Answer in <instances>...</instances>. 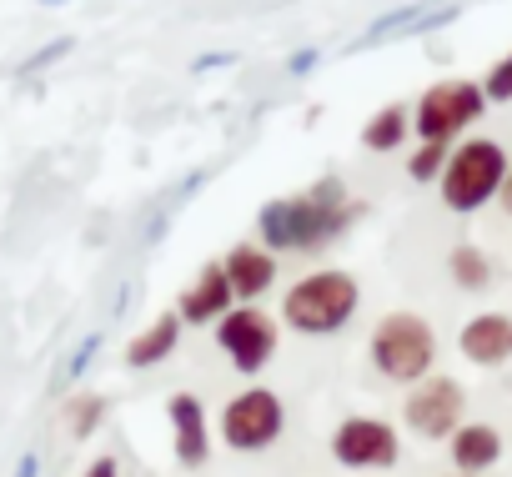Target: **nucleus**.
Wrapping results in <instances>:
<instances>
[{"instance_id":"20e7f679","label":"nucleus","mask_w":512,"mask_h":477,"mask_svg":"<svg viewBox=\"0 0 512 477\" xmlns=\"http://www.w3.org/2000/svg\"><path fill=\"white\" fill-rule=\"evenodd\" d=\"M367 357L387 382L412 387L437 367V332L417 312H387V317H377V327L367 337Z\"/></svg>"},{"instance_id":"f03ea898","label":"nucleus","mask_w":512,"mask_h":477,"mask_svg":"<svg viewBox=\"0 0 512 477\" xmlns=\"http://www.w3.org/2000/svg\"><path fill=\"white\" fill-rule=\"evenodd\" d=\"M362 307V287L352 272L342 267H322V272H307L297 277L287 292H282V322L302 337H332L342 332Z\"/></svg>"},{"instance_id":"f257e3e1","label":"nucleus","mask_w":512,"mask_h":477,"mask_svg":"<svg viewBox=\"0 0 512 477\" xmlns=\"http://www.w3.org/2000/svg\"><path fill=\"white\" fill-rule=\"evenodd\" d=\"M357 216H362V201L337 176H317L307 191L262 201V211H256V236H262V247H272L277 257L282 252L307 257V252H327Z\"/></svg>"},{"instance_id":"a211bd4d","label":"nucleus","mask_w":512,"mask_h":477,"mask_svg":"<svg viewBox=\"0 0 512 477\" xmlns=\"http://www.w3.org/2000/svg\"><path fill=\"white\" fill-rule=\"evenodd\" d=\"M442 166H447V146H442V141H422V146L407 156V176H412L417 186H437Z\"/></svg>"},{"instance_id":"0eeeda50","label":"nucleus","mask_w":512,"mask_h":477,"mask_svg":"<svg viewBox=\"0 0 512 477\" xmlns=\"http://www.w3.org/2000/svg\"><path fill=\"white\" fill-rule=\"evenodd\" d=\"M216 347L231 357V367L241 377H256L272 357H277V342H282V327L262 312V307H226L216 322Z\"/></svg>"},{"instance_id":"6ab92c4d","label":"nucleus","mask_w":512,"mask_h":477,"mask_svg":"<svg viewBox=\"0 0 512 477\" xmlns=\"http://www.w3.org/2000/svg\"><path fill=\"white\" fill-rule=\"evenodd\" d=\"M71 437H91L96 427H101V417H106V397H96V392H86V397H76L71 402Z\"/></svg>"},{"instance_id":"a878e982","label":"nucleus","mask_w":512,"mask_h":477,"mask_svg":"<svg viewBox=\"0 0 512 477\" xmlns=\"http://www.w3.org/2000/svg\"><path fill=\"white\" fill-rule=\"evenodd\" d=\"M46 6H56V0H46Z\"/></svg>"},{"instance_id":"5701e85b","label":"nucleus","mask_w":512,"mask_h":477,"mask_svg":"<svg viewBox=\"0 0 512 477\" xmlns=\"http://www.w3.org/2000/svg\"><path fill=\"white\" fill-rule=\"evenodd\" d=\"M497 206L512 216V156H507V176H502V191H497Z\"/></svg>"},{"instance_id":"412c9836","label":"nucleus","mask_w":512,"mask_h":477,"mask_svg":"<svg viewBox=\"0 0 512 477\" xmlns=\"http://www.w3.org/2000/svg\"><path fill=\"white\" fill-rule=\"evenodd\" d=\"M86 477H121V462H116V457H96V462L86 467Z\"/></svg>"},{"instance_id":"423d86ee","label":"nucleus","mask_w":512,"mask_h":477,"mask_svg":"<svg viewBox=\"0 0 512 477\" xmlns=\"http://www.w3.org/2000/svg\"><path fill=\"white\" fill-rule=\"evenodd\" d=\"M287 432V402L272 387H246L221 407V442L231 452H267Z\"/></svg>"},{"instance_id":"9d476101","label":"nucleus","mask_w":512,"mask_h":477,"mask_svg":"<svg viewBox=\"0 0 512 477\" xmlns=\"http://www.w3.org/2000/svg\"><path fill=\"white\" fill-rule=\"evenodd\" d=\"M221 272H226L236 302H256V297H267V292L277 287V272H282V267H277V252H272V247L241 242V247H231V252L221 257Z\"/></svg>"},{"instance_id":"393cba45","label":"nucleus","mask_w":512,"mask_h":477,"mask_svg":"<svg viewBox=\"0 0 512 477\" xmlns=\"http://www.w3.org/2000/svg\"><path fill=\"white\" fill-rule=\"evenodd\" d=\"M452 477H482V472H452Z\"/></svg>"},{"instance_id":"1a4fd4ad","label":"nucleus","mask_w":512,"mask_h":477,"mask_svg":"<svg viewBox=\"0 0 512 477\" xmlns=\"http://www.w3.org/2000/svg\"><path fill=\"white\" fill-rule=\"evenodd\" d=\"M332 457L347 472H387L402 457V437L382 417H342L332 432Z\"/></svg>"},{"instance_id":"2eb2a0df","label":"nucleus","mask_w":512,"mask_h":477,"mask_svg":"<svg viewBox=\"0 0 512 477\" xmlns=\"http://www.w3.org/2000/svg\"><path fill=\"white\" fill-rule=\"evenodd\" d=\"M181 317L176 312H161V317H151V327H141L136 337H131V347H126V367H136V372H146V367H156V362H166L176 347H181Z\"/></svg>"},{"instance_id":"f3484780","label":"nucleus","mask_w":512,"mask_h":477,"mask_svg":"<svg viewBox=\"0 0 512 477\" xmlns=\"http://www.w3.org/2000/svg\"><path fill=\"white\" fill-rule=\"evenodd\" d=\"M447 272H452V282L462 292H487L492 287V257L482 247H472V242H457L447 252Z\"/></svg>"},{"instance_id":"b1692460","label":"nucleus","mask_w":512,"mask_h":477,"mask_svg":"<svg viewBox=\"0 0 512 477\" xmlns=\"http://www.w3.org/2000/svg\"><path fill=\"white\" fill-rule=\"evenodd\" d=\"M16 477H36V457H26V462H21V472H16Z\"/></svg>"},{"instance_id":"6e6552de","label":"nucleus","mask_w":512,"mask_h":477,"mask_svg":"<svg viewBox=\"0 0 512 477\" xmlns=\"http://www.w3.org/2000/svg\"><path fill=\"white\" fill-rule=\"evenodd\" d=\"M402 422L422 437V442H447L457 432V422H467V392L457 377L427 372L422 382H412L407 402H402Z\"/></svg>"},{"instance_id":"9b49d317","label":"nucleus","mask_w":512,"mask_h":477,"mask_svg":"<svg viewBox=\"0 0 512 477\" xmlns=\"http://www.w3.org/2000/svg\"><path fill=\"white\" fill-rule=\"evenodd\" d=\"M171 417V447L181 467H201L211 457V422H206V402L196 392H171L166 402Z\"/></svg>"},{"instance_id":"ddd939ff","label":"nucleus","mask_w":512,"mask_h":477,"mask_svg":"<svg viewBox=\"0 0 512 477\" xmlns=\"http://www.w3.org/2000/svg\"><path fill=\"white\" fill-rule=\"evenodd\" d=\"M231 302H236V297H231V282H226L221 262H206V267L196 272V282L176 297V317L191 322V327H211Z\"/></svg>"},{"instance_id":"f8f14e48","label":"nucleus","mask_w":512,"mask_h":477,"mask_svg":"<svg viewBox=\"0 0 512 477\" xmlns=\"http://www.w3.org/2000/svg\"><path fill=\"white\" fill-rule=\"evenodd\" d=\"M457 352L472 367H502L512 362V317L507 312H477L457 332Z\"/></svg>"},{"instance_id":"7ed1b4c3","label":"nucleus","mask_w":512,"mask_h":477,"mask_svg":"<svg viewBox=\"0 0 512 477\" xmlns=\"http://www.w3.org/2000/svg\"><path fill=\"white\" fill-rule=\"evenodd\" d=\"M502 176H507V146L492 141V136H467V141L447 146V166L437 176V196H442L447 211L472 216V211L497 201Z\"/></svg>"},{"instance_id":"4468645a","label":"nucleus","mask_w":512,"mask_h":477,"mask_svg":"<svg viewBox=\"0 0 512 477\" xmlns=\"http://www.w3.org/2000/svg\"><path fill=\"white\" fill-rule=\"evenodd\" d=\"M447 457L457 472H487L502 462V432L492 422H457V432L447 437Z\"/></svg>"},{"instance_id":"aec40b11","label":"nucleus","mask_w":512,"mask_h":477,"mask_svg":"<svg viewBox=\"0 0 512 477\" xmlns=\"http://www.w3.org/2000/svg\"><path fill=\"white\" fill-rule=\"evenodd\" d=\"M482 96H487V106H507V101H512V51H507V56H497V61L487 66Z\"/></svg>"},{"instance_id":"dca6fc26","label":"nucleus","mask_w":512,"mask_h":477,"mask_svg":"<svg viewBox=\"0 0 512 477\" xmlns=\"http://www.w3.org/2000/svg\"><path fill=\"white\" fill-rule=\"evenodd\" d=\"M407 136H412V106H402V101L377 106L372 121L362 126V146H367L372 156H387V151L407 146Z\"/></svg>"},{"instance_id":"4be33fe9","label":"nucleus","mask_w":512,"mask_h":477,"mask_svg":"<svg viewBox=\"0 0 512 477\" xmlns=\"http://www.w3.org/2000/svg\"><path fill=\"white\" fill-rule=\"evenodd\" d=\"M66 46H71V41H56V46H46V51H41V56H31V61H26V66H31V71H41V66H46V61H56V56H61V51H66Z\"/></svg>"},{"instance_id":"39448f33","label":"nucleus","mask_w":512,"mask_h":477,"mask_svg":"<svg viewBox=\"0 0 512 477\" xmlns=\"http://www.w3.org/2000/svg\"><path fill=\"white\" fill-rule=\"evenodd\" d=\"M487 116V96L482 81L452 76V81H432L417 101H412V136L417 141H442L452 146L467 126H477Z\"/></svg>"}]
</instances>
